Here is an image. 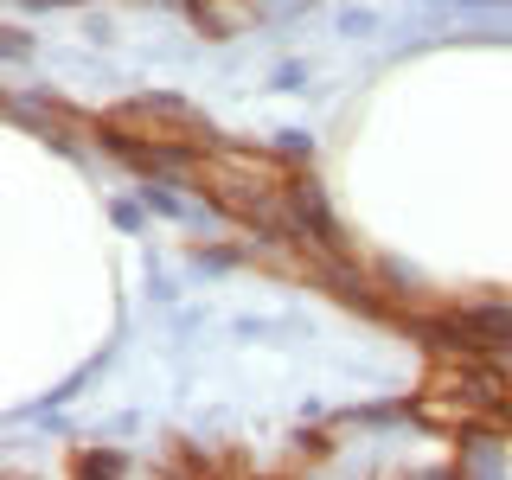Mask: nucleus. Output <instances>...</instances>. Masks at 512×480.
Segmentation results:
<instances>
[{
    "instance_id": "f257e3e1",
    "label": "nucleus",
    "mask_w": 512,
    "mask_h": 480,
    "mask_svg": "<svg viewBox=\"0 0 512 480\" xmlns=\"http://www.w3.org/2000/svg\"><path fill=\"white\" fill-rule=\"evenodd\" d=\"M103 128H109V141H116L128 160H141V167H160L167 154H212V122L192 116V109L173 103V96L122 103Z\"/></svg>"
}]
</instances>
